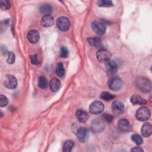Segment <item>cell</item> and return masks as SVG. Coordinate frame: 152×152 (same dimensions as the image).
<instances>
[{
    "mask_svg": "<svg viewBox=\"0 0 152 152\" xmlns=\"http://www.w3.org/2000/svg\"><path fill=\"white\" fill-rule=\"evenodd\" d=\"M38 86L42 89H45L48 87V81L45 76L41 75L39 77L38 80Z\"/></svg>",
    "mask_w": 152,
    "mask_h": 152,
    "instance_id": "7402d4cb",
    "label": "cell"
},
{
    "mask_svg": "<svg viewBox=\"0 0 152 152\" xmlns=\"http://www.w3.org/2000/svg\"><path fill=\"white\" fill-rule=\"evenodd\" d=\"M70 26V23L68 18L65 17H60L57 19L56 27L58 28L62 31L68 30Z\"/></svg>",
    "mask_w": 152,
    "mask_h": 152,
    "instance_id": "277c9868",
    "label": "cell"
},
{
    "mask_svg": "<svg viewBox=\"0 0 152 152\" xmlns=\"http://www.w3.org/2000/svg\"><path fill=\"white\" fill-rule=\"evenodd\" d=\"M115 96L106 91L100 94V98L105 101H110L115 98Z\"/></svg>",
    "mask_w": 152,
    "mask_h": 152,
    "instance_id": "484cf974",
    "label": "cell"
},
{
    "mask_svg": "<svg viewBox=\"0 0 152 152\" xmlns=\"http://www.w3.org/2000/svg\"><path fill=\"white\" fill-rule=\"evenodd\" d=\"M4 85L7 88L14 89L17 86V79L12 75H7L4 81Z\"/></svg>",
    "mask_w": 152,
    "mask_h": 152,
    "instance_id": "ba28073f",
    "label": "cell"
},
{
    "mask_svg": "<svg viewBox=\"0 0 152 152\" xmlns=\"http://www.w3.org/2000/svg\"><path fill=\"white\" fill-rule=\"evenodd\" d=\"M75 115L80 122H86L88 118L87 113L83 109H78L75 112Z\"/></svg>",
    "mask_w": 152,
    "mask_h": 152,
    "instance_id": "2e32d148",
    "label": "cell"
},
{
    "mask_svg": "<svg viewBox=\"0 0 152 152\" xmlns=\"http://www.w3.org/2000/svg\"><path fill=\"white\" fill-rule=\"evenodd\" d=\"M74 146V142L71 140H67L65 141L63 144V151L69 152L71 151Z\"/></svg>",
    "mask_w": 152,
    "mask_h": 152,
    "instance_id": "603a6c76",
    "label": "cell"
},
{
    "mask_svg": "<svg viewBox=\"0 0 152 152\" xmlns=\"http://www.w3.org/2000/svg\"><path fill=\"white\" fill-rule=\"evenodd\" d=\"M0 6L2 10H8L11 7V2L8 0H1Z\"/></svg>",
    "mask_w": 152,
    "mask_h": 152,
    "instance_id": "4316f807",
    "label": "cell"
},
{
    "mask_svg": "<svg viewBox=\"0 0 152 152\" xmlns=\"http://www.w3.org/2000/svg\"><path fill=\"white\" fill-rule=\"evenodd\" d=\"M105 128L104 122L99 119H96L94 120L91 125V128L93 132L99 133L103 131Z\"/></svg>",
    "mask_w": 152,
    "mask_h": 152,
    "instance_id": "9c48e42d",
    "label": "cell"
},
{
    "mask_svg": "<svg viewBox=\"0 0 152 152\" xmlns=\"http://www.w3.org/2000/svg\"><path fill=\"white\" fill-rule=\"evenodd\" d=\"M40 37L39 33L36 30H30L27 33V38L31 43H36L38 42Z\"/></svg>",
    "mask_w": 152,
    "mask_h": 152,
    "instance_id": "4fadbf2b",
    "label": "cell"
},
{
    "mask_svg": "<svg viewBox=\"0 0 152 152\" xmlns=\"http://www.w3.org/2000/svg\"><path fill=\"white\" fill-rule=\"evenodd\" d=\"M112 110L115 115H122L124 112V105L120 101H115L112 104Z\"/></svg>",
    "mask_w": 152,
    "mask_h": 152,
    "instance_id": "7c38bea8",
    "label": "cell"
},
{
    "mask_svg": "<svg viewBox=\"0 0 152 152\" xmlns=\"http://www.w3.org/2000/svg\"><path fill=\"white\" fill-rule=\"evenodd\" d=\"M136 86L141 91L147 93L151 90V86L150 81L145 77H140L135 81Z\"/></svg>",
    "mask_w": 152,
    "mask_h": 152,
    "instance_id": "6da1fadb",
    "label": "cell"
},
{
    "mask_svg": "<svg viewBox=\"0 0 152 152\" xmlns=\"http://www.w3.org/2000/svg\"><path fill=\"white\" fill-rule=\"evenodd\" d=\"M54 19L50 15H44L41 20V24L43 27H49L53 24Z\"/></svg>",
    "mask_w": 152,
    "mask_h": 152,
    "instance_id": "e0dca14e",
    "label": "cell"
},
{
    "mask_svg": "<svg viewBox=\"0 0 152 152\" xmlns=\"http://www.w3.org/2000/svg\"><path fill=\"white\" fill-rule=\"evenodd\" d=\"M136 118L140 121L147 120L150 116V112L146 107H141L139 108L136 112Z\"/></svg>",
    "mask_w": 152,
    "mask_h": 152,
    "instance_id": "7a4b0ae2",
    "label": "cell"
},
{
    "mask_svg": "<svg viewBox=\"0 0 152 152\" xmlns=\"http://www.w3.org/2000/svg\"><path fill=\"white\" fill-rule=\"evenodd\" d=\"M131 151H135V152H142L143 151V150L141 148V147H134L133 148L131 149Z\"/></svg>",
    "mask_w": 152,
    "mask_h": 152,
    "instance_id": "836d02e7",
    "label": "cell"
},
{
    "mask_svg": "<svg viewBox=\"0 0 152 152\" xmlns=\"http://www.w3.org/2000/svg\"><path fill=\"white\" fill-rule=\"evenodd\" d=\"M8 99L4 96L3 94H1L0 96V107H2L7 105L8 104Z\"/></svg>",
    "mask_w": 152,
    "mask_h": 152,
    "instance_id": "f546056e",
    "label": "cell"
},
{
    "mask_svg": "<svg viewBox=\"0 0 152 152\" xmlns=\"http://www.w3.org/2000/svg\"><path fill=\"white\" fill-rule=\"evenodd\" d=\"M104 109V105L102 102L100 101H94L89 107V110L91 113L97 115L100 113Z\"/></svg>",
    "mask_w": 152,
    "mask_h": 152,
    "instance_id": "52a82bcc",
    "label": "cell"
},
{
    "mask_svg": "<svg viewBox=\"0 0 152 152\" xmlns=\"http://www.w3.org/2000/svg\"><path fill=\"white\" fill-rule=\"evenodd\" d=\"M102 117L106 121V122H107L108 123L111 122L113 121V117L112 115H109L108 113H103L102 115Z\"/></svg>",
    "mask_w": 152,
    "mask_h": 152,
    "instance_id": "1f68e13d",
    "label": "cell"
},
{
    "mask_svg": "<svg viewBox=\"0 0 152 152\" xmlns=\"http://www.w3.org/2000/svg\"><path fill=\"white\" fill-rule=\"evenodd\" d=\"M50 90L53 91H57L61 88V82L59 79L56 78H53L50 81Z\"/></svg>",
    "mask_w": 152,
    "mask_h": 152,
    "instance_id": "ac0fdd59",
    "label": "cell"
},
{
    "mask_svg": "<svg viewBox=\"0 0 152 152\" xmlns=\"http://www.w3.org/2000/svg\"><path fill=\"white\" fill-rule=\"evenodd\" d=\"M30 59H31V62L32 64L37 65V64H39V61H38V59H37V55H31L30 56Z\"/></svg>",
    "mask_w": 152,
    "mask_h": 152,
    "instance_id": "d6a6232c",
    "label": "cell"
},
{
    "mask_svg": "<svg viewBox=\"0 0 152 152\" xmlns=\"http://www.w3.org/2000/svg\"><path fill=\"white\" fill-rule=\"evenodd\" d=\"M8 64H13L15 61V55L12 52H9L8 53V58L7 60Z\"/></svg>",
    "mask_w": 152,
    "mask_h": 152,
    "instance_id": "4dcf8cb0",
    "label": "cell"
},
{
    "mask_svg": "<svg viewBox=\"0 0 152 152\" xmlns=\"http://www.w3.org/2000/svg\"><path fill=\"white\" fill-rule=\"evenodd\" d=\"M111 55L110 53L106 49H100L96 53V57L97 59L100 62H104L110 60Z\"/></svg>",
    "mask_w": 152,
    "mask_h": 152,
    "instance_id": "8fae6325",
    "label": "cell"
},
{
    "mask_svg": "<svg viewBox=\"0 0 152 152\" xmlns=\"http://www.w3.org/2000/svg\"><path fill=\"white\" fill-rule=\"evenodd\" d=\"M91 27L93 31L98 35H103L106 31V27L99 21H94L91 23Z\"/></svg>",
    "mask_w": 152,
    "mask_h": 152,
    "instance_id": "8992f818",
    "label": "cell"
},
{
    "mask_svg": "<svg viewBox=\"0 0 152 152\" xmlns=\"http://www.w3.org/2000/svg\"><path fill=\"white\" fill-rule=\"evenodd\" d=\"M105 69L109 75H114L118 71V65L115 61L109 60L105 62Z\"/></svg>",
    "mask_w": 152,
    "mask_h": 152,
    "instance_id": "30bf717a",
    "label": "cell"
},
{
    "mask_svg": "<svg viewBox=\"0 0 152 152\" xmlns=\"http://www.w3.org/2000/svg\"><path fill=\"white\" fill-rule=\"evenodd\" d=\"M87 41L91 46L94 48H99L102 45V40L97 37H89L87 39Z\"/></svg>",
    "mask_w": 152,
    "mask_h": 152,
    "instance_id": "ffe728a7",
    "label": "cell"
},
{
    "mask_svg": "<svg viewBox=\"0 0 152 152\" xmlns=\"http://www.w3.org/2000/svg\"><path fill=\"white\" fill-rule=\"evenodd\" d=\"M97 6L101 7H110L113 5V2L109 0H100L97 2Z\"/></svg>",
    "mask_w": 152,
    "mask_h": 152,
    "instance_id": "d4e9b609",
    "label": "cell"
},
{
    "mask_svg": "<svg viewBox=\"0 0 152 152\" xmlns=\"http://www.w3.org/2000/svg\"><path fill=\"white\" fill-rule=\"evenodd\" d=\"M122 81L121 78L117 77L111 78L108 82L109 88L113 91H118L122 87Z\"/></svg>",
    "mask_w": 152,
    "mask_h": 152,
    "instance_id": "3957f363",
    "label": "cell"
},
{
    "mask_svg": "<svg viewBox=\"0 0 152 152\" xmlns=\"http://www.w3.org/2000/svg\"><path fill=\"white\" fill-rule=\"evenodd\" d=\"M131 102L134 104H145L146 101L138 95H133L130 99Z\"/></svg>",
    "mask_w": 152,
    "mask_h": 152,
    "instance_id": "44dd1931",
    "label": "cell"
},
{
    "mask_svg": "<svg viewBox=\"0 0 152 152\" xmlns=\"http://www.w3.org/2000/svg\"><path fill=\"white\" fill-rule=\"evenodd\" d=\"M76 135L80 142H85L88 140L90 133L88 129L85 127H81L77 130Z\"/></svg>",
    "mask_w": 152,
    "mask_h": 152,
    "instance_id": "5b68a950",
    "label": "cell"
},
{
    "mask_svg": "<svg viewBox=\"0 0 152 152\" xmlns=\"http://www.w3.org/2000/svg\"><path fill=\"white\" fill-rule=\"evenodd\" d=\"M132 140L137 145H141L142 143V138L138 134H134L131 137Z\"/></svg>",
    "mask_w": 152,
    "mask_h": 152,
    "instance_id": "83f0119b",
    "label": "cell"
},
{
    "mask_svg": "<svg viewBox=\"0 0 152 152\" xmlns=\"http://www.w3.org/2000/svg\"><path fill=\"white\" fill-rule=\"evenodd\" d=\"M68 55H69V51H68V48L65 46L61 47L60 49V51H59V56L61 58H65L68 57Z\"/></svg>",
    "mask_w": 152,
    "mask_h": 152,
    "instance_id": "f1b7e54d",
    "label": "cell"
},
{
    "mask_svg": "<svg viewBox=\"0 0 152 152\" xmlns=\"http://www.w3.org/2000/svg\"><path fill=\"white\" fill-rule=\"evenodd\" d=\"M141 134L145 137H148L151 135L152 133V126L150 122H145L143 124L141 129Z\"/></svg>",
    "mask_w": 152,
    "mask_h": 152,
    "instance_id": "9a60e30c",
    "label": "cell"
},
{
    "mask_svg": "<svg viewBox=\"0 0 152 152\" xmlns=\"http://www.w3.org/2000/svg\"><path fill=\"white\" fill-rule=\"evenodd\" d=\"M56 74L59 77H62L65 74V69L64 68L63 64L61 62L58 63L56 65Z\"/></svg>",
    "mask_w": 152,
    "mask_h": 152,
    "instance_id": "cb8c5ba5",
    "label": "cell"
},
{
    "mask_svg": "<svg viewBox=\"0 0 152 152\" xmlns=\"http://www.w3.org/2000/svg\"><path fill=\"white\" fill-rule=\"evenodd\" d=\"M118 126L119 129L124 132H128L131 130L129 122L126 119H121L118 122Z\"/></svg>",
    "mask_w": 152,
    "mask_h": 152,
    "instance_id": "5bb4252c",
    "label": "cell"
},
{
    "mask_svg": "<svg viewBox=\"0 0 152 152\" xmlns=\"http://www.w3.org/2000/svg\"><path fill=\"white\" fill-rule=\"evenodd\" d=\"M39 10L42 14H44V15H48L52 13L53 8L49 4H43L40 6Z\"/></svg>",
    "mask_w": 152,
    "mask_h": 152,
    "instance_id": "d6986e66",
    "label": "cell"
}]
</instances>
